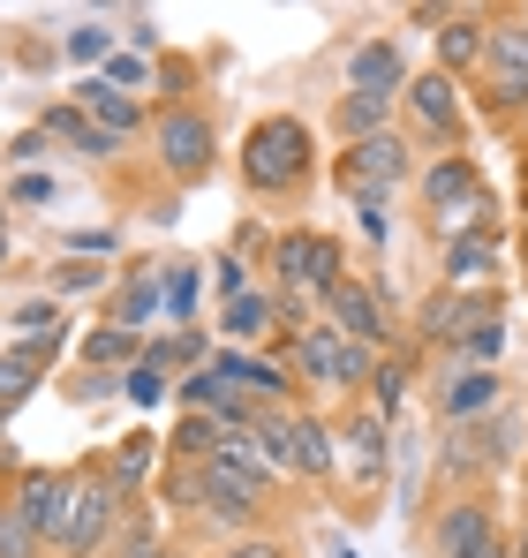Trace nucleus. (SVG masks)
I'll list each match as a JSON object with an SVG mask.
<instances>
[{
	"label": "nucleus",
	"instance_id": "obj_9",
	"mask_svg": "<svg viewBox=\"0 0 528 558\" xmlns=\"http://www.w3.org/2000/svg\"><path fill=\"white\" fill-rule=\"evenodd\" d=\"M400 113L416 121V136H439V144H453V136H460V84H453L445 69H423V76H408Z\"/></svg>",
	"mask_w": 528,
	"mask_h": 558
},
{
	"label": "nucleus",
	"instance_id": "obj_32",
	"mask_svg": "<svg viewBox=\"0 0 528 558\" xmlns=\"http://www.w3.org/2000/svg\"><path fill=\"white\" fill-rule=\"evenodd\" d=\"M0 558H38V529L0 498Z\"/></svg>",
	"mask_w": 528,
	"mask_h": 558
},
{
	"label": "nucleus",
	"instance_id": "obj_22",
	"mask_svg": "<svg viewBox=\"0 0 528 558\" xmlns=\"http://www.w3.org/2000/svg\"><path fill=\"white\" fill-rule=\"evenodd\" d=\"M499 461H506V453L491 446V430H483V438H476V430H453L445 453H439V475L445 483H476V475H491Z\"/></svg>",
	"mask_w": 528,
	"mask_h": 558
},
{
	"label": "nucleus",
	"instance_id": "obj_14",
	"mask_svg": "<svg viewBox=\"0 0 528 558\" xmlns=\"http://www.w3.org/2000/svg\"><path fill=\"white\" fill-rule=\"evenodd\" d=\"M499 355H506V310H499V294H483V310L445 348V371H499Z\"/></svg>",
	"mask_w": 528,
	"mask_h": 558
},
{
	"label": "nucleus",
	"instance_id": "obj_43",
	"mask_svg": "<svg viewBox=\"0 0 528 558\" xmlns=\"http://www.w3.org/2000/svg\"><path fill=\"white\" fill-rule=\"evenodd\" d=\"M227 558H287L279 544H242V551H227Z\"/></svg>",
	"mask_w": 528,
	"mask_h": 558
},
{
	"label": "nucleus",
	"instance_id": "obj_10",
	"mask_svg": "<svg viewBox=\"0 0 528 558\" xmlns=\"http://www.w3.org/2000/svg\"><path fill=\"white\" fill-rule=\"evenodd\" d=\"M121 521V490L106 483V475H76V498H69V558H91L106 544V529Z\"/></svg>",
	"mask_w": 528,
	"mask_h": 558
},
{
	"label": "nucleus",
	"instance_id": "obj_36",
	"mask_svg": "<svg viewBox=\"0 0 528 558\" xmlns=\"http://www.w3.org/2000/svg\"><path fill=\"white\" fill-rule=\"evenodd\" d=\"M408 400V363H377V415H393Z\"/></svg>",
	"mask_w": 528,
	"mask_h": 558
},
{
	"label": "nucleus",
	"instance_id": "obj_12",
	"mask_svg": "<svg viewBox=\"0 0 528 558\" xmlns=\"http://www.w3.org/2000/svg\"><path fill=\"white\" fill-rule=\"evenodd\" d=\"M491 536H499V513H491L483 490H460L439 521H431V551L439 558H468V551H483Z\"/></svg>",
	"mask_w": 528,
	"mask_h": 558
},
{
	"label": "nucleus",
	"instance_id": "obj_24",
	"mask_svg": "<svg viewBox=\"0 0 528 558\" xmlns=\"http://www.w3.org/2000/svg\"><path fill=\"white\" fill-rule=\"evenodd\" d=\"M423 227H431V242H460V234H483V227H499V196H491V182L476 189V196H468V204H453V211H431V219H423Z\"/></svg>",
	"mask_w": 528,
	"mask_h": 558
},
{
	"label": "nucleus",
	"instance_id": "obj_38",
	"mask_svg": "<svg viewBox=\"0 0 528 558\" xmlns=\"http://www.w3.org/2000/svg\"><path fill=\"white\" fill-rule=\"evenodd\" d=\"M113 392H121L113 371H76V385H69V400H113Z\"/></svg>",
	"mask_w": 528,
	"mask_h": 558
},
{
	"label": "nucleus",
	"instance_id": "obj_48",
	"mask_svg": "<svg viewBox=\"0 0 528 558\" xmlns=\"http://www.w3.org/2000/svg\"><path fill=\"white\" fill-rule=\"evenodd\" d=\"M521 250H528V227H521Z\"/></svg>",
	"mask_w": 528,
	"mask_h": 558
},
{
	"label": "nucleus",
	"instance_id": "obj_46",
	"mask_svg": "<svg viewBox=\"0 0 528 558\" xmlns=\"http://www.w3.org/2000/svg\"><path fill=\"white\" fill-rule=\"evenodd\" d=\"M0 265H8V234H0Z\"/></svg>",
	"mask_w": 528,
	"mask_h": 558
},
{
	"label": "nucleus",
	"instance_id": "obj_25",
	"mask_svg": "<svg viewBox=\"0 0 528 558\" xmlns=\"http://www.w3.org/2000/svg\"><path fill=\"white\" fill-rule=\"evenodd\" d=\"M272 332H287L279 325V294H235L227 302V340H242V348H257V340H272Z\"/></svg>",
	"mask_w": 528,
	"mask_h": 558
},
{
	"label": "nucleus",
	"instance_id": "obj_42",
	"mask_svg": "<svg viewBox=\"0 0 528 558\" xmlns=\"http://www.w3.org/2000/svg\"><path fill=\"white\" fill-rule=\"evenodd\" d=\"M8 196H15V204H46V196H53V182H46V174H23Z\"/></svg>",
	"mask_w": 528,
	"mask_h": 558
},
{
	"label": "nucleus",
	"instance_id": "obj_2",
	"mask_svg": "<svg viewBox=\"0 0 528 558\" xmlns=\"http://www.w3.org/2000/svg\"><path fill=\"white\" fill-rule=\"evenodd\" d=\"M272 272H279V294H333L348 265H340V242L333 234H310V227H295V234H279L272 242Z\"/></svg>",
	"mask_w": 528,
	"mask_h": 558
},
{
	"label": "nucleus",
	"instance_id": "obj_19",
	"mask_svg": "<svg viewBox=\"0 0 528 558\" xmlns=\"http://www.w3.org/2000/svg\"><path fill=\"white\" fill-rule=\"evenodd\" d=\"M439 265H445V287L476 294L483 279L499 272V227H483V234H460V242H445V250H439Z\"/></svg>",
	"mask_w": 528,
	"mask_h": 558
},
{
	"label": "nucleus",
	"instance_id": "obj_15",
	"mask_svg": "<svg viewBox=\"0 0 528 558\" xmlns=\"http://www.w3.org/2000/svg\"><path fill=\"white\" fill-rule=\"evenodd\" d=\"M476 189H483V174H476V159H468V151H439V159H431V167L416 174L423 219H431V211H453V204H468Z\"/></svg>",
	"mask_w": 528,
	"mask_h": 558
},
{
	"label": "nucleus",
	"instance_id": "obj_40",
	"mask_svg": "<svg viewBox=\"0 0 528 558\" xmlns=\"http://www.w3.org/2000/svg\"><path fill=\"white\" fill-rule=\"evenodd\" d=\"M8 159H15V167H31V159H46V129H23V136L8 144Z\"/></svg>",
	"mask_w": 528,
	"mask_h": 558
},
{
	"label": "nucleus",
	"instance_id": "obj_23",
	"mask_svg": "<svg viewBox=\"0 0 528 558\" xmlns=\"http://www.w3.org/2000/svg\"><path fill=\"white\" fill-rule=\"evenodd\" d=\"M152 310H167V265H136V272H129V287L113 294V325L136 332Z\"/></svg>",
	"mask_w": 528,
	"mask_h": 558
},
{
	"label": "nucleus",
	"instance_id": "obj_11",
	"mask_svg": "<svg viewBox=\"0 0 528 558\" xmlns=\"http://www.w3.org/2000/svg\"><path fill=\"white\" fill-rule=\"evenodd\" d=\"M325 325H333L340 340H362V348H377V355H385V340H393V325H385V302L370 294V279H340V287L325 294Z\"/></svg>",
	"mask_w": 528,
	"mask_h": 558
},
{
	"label": "nucleus",
	"instance_id": "obj_7",
	"mask_svg": "<svg viewBox=\"0 0 528 558\" xmlns=\"http://www.w3.org/2000/svg\"><path fill=\"white\" fill-rule=\"evenodd\" d=\"M340 182L355 189V196H385V189L416 182V159H408V136H362V144H348V159H340Z\"/></svg>",
	"mask_w": 528,
	"mask_h": 558
},
{
	"label": "nucleus",
	"instance_id": "obj_6",
	"mask_svg": "<svg viewBox=\"0 0 528 558\" xmlns=\"http://www.w3.org/2000/svg\"><path fill=\"white\" fill-rule=\"evenodd\" d=\"M333 468L348 475V490H377L385 483V415L377 408H348L333 423Z\"/></svg>",
	"mask_w": 528,
	"mask_h": 558
},
{
	"label": "nucleus",
	"instance_id": "obj_29",
	"mask_svg": "<svg viewBox=\"0 0 528 558\" xmlns=\"http://www.w3.org/2000/svg\"><path fill=\"white\" fill-rule=\"evenodd\" d=\"M152 453H159L152 438H129V446H113V461H106V483H113V490H136V483L152 475Z\"/></svg>",
	"mask_w": 528,
	"mask_h": 558
},
{
	"label": "nucleus",
	"instance_id": "obj_4",
	"mask_svg": "<svg viewBox=\"0 0 528 558\" xmlns=\"http://www.w3.org/2000/svg\"><path fill=\"white\" fill-rule=\"evenodd\" d=\"M69 498H76V475H61V468H23L15 475V490H8V506L38 529V544H69Z\"/></svg>",
	"mask_w": 528,
	"mask_h": 558
},
{
	"label": "nucleus",
	"instance_id": "obj_1",
	"mask_svg": "<svg viewBox=\"0 0 528 558\" xmlns=\"http://www.w3.org/2000/svg\"><path fill=\"white\" fill-rule=\"evenodd\" d=\"M302 182H310V121H295V113H264V121H250L242 189H250V196H295Z\"/></svg>",
	"mask_w": 528,
	"mask_h": 558
},
{
	"label": "nucleus",
	"instance_id": "obj_26",
	"mask_svg": "<svg viewBox=\"0 0 528 558\" xmlns=\"http://www.w3.org/2000/svg\"><path fill=\"white\" fill-rule=\"evenodd\" d=\"M476 310H483V294H460V287H453V294H439V302H423V310H416V332H423V340H439V348H453V340H460V325H468Z\"/></svg>",
	"mask_w": 528,
	"mask_h": 558
},
{
	"label": "nucleus",
	"instance_id": "obj_30",
	"mask_svg": "<svg viewBox=\"0 0 528 558\" xmlns=\"http://www.w3.org/2000/svg\"><path fill=\"white\" fill-rule=\"evenodd\" d=\"M121 392H129L136 408H159V400L175 392V377L159 371V363H136V371H121Z\"/></svg>",
	"mask_w": 528,
	"mask_h": 558
},
{
	"label": "nucleus",
	"instance_id": "obj_37",
	"mask_svg": "<svg viewBox=\"0 0 528 558\" xmlns=\"http://www.w3.org/2000/svg\"><path fill=\"white\" fill-rule=\"evenodd\" d=\"M31 385H38V371H31L23 355H15V363H0V408H15V400H23Z\"/></svg>",
	"mask_w": 528,
	"mask_h": 558
},
{
	"label": "nucleus",
	"instance_id": "obj_27",
	"mask_svg": "<svg viewBox=\"0 0 528 558\" xmlns=\"http://www.w3.org/2000/svg\"><path fill=\"white\" fill-rule=\"evenodd\" d=\"M393 106L400 98H370V92H348L340 98V136L362 144V136H385V121H393Z\"/></svg>",
	"mask_w": 528,
	"mask_h": 558
},
{
	"label": "nucleus",
	"instance_id": "obj_5",
	"mask_svg": "<svg viewBox=\"0 0 528 558\" xmlns=\"http://www.w3.org/2000/svg\"><path fill=\"white\" fill-rule=\"evenodd\" d=\"M152 144H159V167H167L175 182H204V174H212V151H219L212 121L189 113V106H167V113L152 121Z\"/></svg>",
	"mask_w": 528,
	"mask_h": 558
},
{
	"label": "nucleus",
	"instance_id": "obj_21",
	"mask_svg": "<svg viewBox=\"0 0 528 558\" xmlns=\"http://www.w3.org/2000/svg\"><path fill=\"white\" fill-rule=\"evenodd\" d=\"M76 355H84V371H113V377H121V371H136V363H144V340H136L129 325H91Z\"/></svg>",
	"mask_w": 528,
	"mask_h": 558
},
{
	"label": "nucleus",
	"instance_id": "obj_31",
	"mask_svg": "<svg viewBox=\"0 0 528 558\" xmlns=\"http://www.w3.org/2000/svg\"><path fill=\"white\" fill-rule=\"evenodd\" d=\"M106 84L136 98V92H152V84H159V69H152L144 53H113V61H106Z\"/></svg>",
	"mask_w": 528,
	"mask_h": 558
},
{
	"label": "nucleus",
	"instance_id": "obj_17",
	"mask_svg": "<svg viewBox=\"0 0 528 558\" xmlns=\"http://www.w3.org/2000/svg\"><path fill=\"white\" fill-rule=\"evenodd\" d=\"M483 53H491V23L468 15V8H453L439 23V69L445 76H468V69H483Z\"/></svg>",
	"mask_w": 528,
	"mask_h": 558
},
{
	"label": "nucleus",
	"instance_id": "obj_41",
	"mask_svg": "<svg viewBox=\"0 0 528 558\" xmlns=\"http://www.w3.org/2000/svg\"><path fill=\"white\" fill-rule=\"evenodd\" d=\"M212 272H219V294H227V302H235V294H250V287H242V257H219V265H212Z\"/></svg>",
	"mask_w": 528,
	"mask_h": 558
},
{
	"label": "nucleus",
	"instance_id": "obj_28",
	"mask_svg": "<svg viewBox=\"0 0 528 558\" xmlns=\"http://www.w3.org/2000/svg\"><path fill=\"white\" fill-rule=\"evenodd\" d=\"M144 363L181 371V363H212V348H204V332H167V340H144Z\"/></svg>",
	"mask_w": 528,
	"mask_h": 558
},
{
	"label": "nucleus",
	"instance_id": "obj_44",
	"mask_svg": "<svg viewBox=\"0 0 528 558\" xmlns=\"http://www.w3.org/2000/svg\"><path fill=\"white\" fill-rule=\"evenodd\" d=\"M468 558H514V544H499V536H491L483 551H468Z\"/></svg>",
	"mask_w": 528,
	"mask_h": 558
},
{
	"label": "nucleus",
	"instance_id": "obj_20",
	"mask_svg": "<svg viewBox=\"0 0 528 558\" xmlns=\"http://www.w3.org/2000/svg\"><path fill=\"white\" fill-rule=\"evenodd\" d=\"M69 98L84 106V113L98 121V129H106V136H136V129H144V106H136L129 92H113L106 76H84V84H76Z\"/></svg>",
	"mask_w": 528,
	"mask_h": 558
},
{
	"label": "nucleus",
	"instance_id": "obj_34",
	"mask_svg": "<svg viewBox=\"0 0 528 558\" xmlns=\"http://www.w3.org/2000/svg\"><path fill=\"white\" fill-rule=\"evenodd\" d=\"M91 287H106V265H91V257H61L53 265V294H91Z\"/></svg>",
	"mask_w": 528,
	"mask_h": 558
},
{
	"label": "nucleus",
	"instance_id": "obj_35",
	"mask_svg": "<svg viewBox=\"0 0 528 558\" xmlns=\"http://www.w3.org/2000/svg\"><path fill=\"white\" fill-rule=\"evenodd\" d=\"M69 53H76V61H113V31H106V23L69 31Z\"/></svg>",
	"mask_w": 528,
	"mask_h": 558
},
{
	"label": "nucleus",
	"instance_id": "obj_39",
	"mask_svg": "<svg viewBox=\"0 0 528 558\" xmlns=\"http://www.w3.org/2000/svg\"><path fill=\"white\" fill-rule=\"evenodd\" d=\"M355 227H362L370 242H385V196H355Z\"/></svg>",
	"mask_w": 528,
	"mask_h": 558
},
{
	"label": "nucleus",
	"instance_id": "obj_16",
	"mask_svg": "<svg viewBox=\"0 0 528 558\" xmlns=\"http://www.w3.org/2000/svg\"><path fill=\"white\" fill-rule=\"evenodd\" d=\"M348 92H370V98L408 92V69H400V46H393V38H362L348 53Z\"/></svg>",
	"mask_w": 528,
	"mask_h": 558
},
{
	"label": "nucleus",
	"instance_id": "obj_18",
	"mask_svg": "<svg viewBox=\"0 0 528 558\" xmlns=\"http://www.w3.org/2000/svg\"><path fill=\"white\" fill-rule=\"evenodd\" d=\"M38 129H46V144H69V151H84V159H113V151H121V136H106L76 98L46 106V121H38Z\"/></svg>",
	"mask_w": 528,
	"mask_h": 558
},
{
	"label": "nucleus",
	"instance_id": "obj_33",
	"mask_svg": "<svg viewBox=\"0 0 528 558\" xmlns=\"http://www.w3.org/2000/svg\"><path fill=\"white\" fill-rule=\"evenodd\" d=\"M196 272L204 265H167V317H181V325L196 317Z\"/></svg>",
	"mask_w": 528,
	"mask_h": 558
},
{
	"label": "nucleus",
	"instance_id": "obj_45",
	"mask_svg": "<svg viewBox=\"0 0 528 558\" xmlns=\"http://www.w3.org/2000/svg\"><path fill=\"white\" fill-rule=\"evenodd\" d=\"M514 558H528V529H521V536H514Z\"/></svg>",
	"mask_w": 528,
	"mask_h": 558
},
{
	"label": "nucleus",
	"instance_id": "obj_8",
	"mask_svg": "<svg viewBox=\"0 0 528 558\" xmlns=\"http://www.w3.org/2000/svg\"><path fill=\"white\" fill-rule=\"evenodd\" d=\"M499 408H506V377H499V371H453L439 385V423H445V430L499 423Z\"/></svg>",
	"mask_w": 528,
	"mask_h": 558
},
{
	"label": "nucleus",
	"instance_id": "obj_3",
	"mask_svg": "<svg viewBox=\"0 0 528 558\" xmlns=\"http://www.w3.org/2000/svg\"><path fill=\"white\" fill-rule=\"evenodd\" d=\"M483 98H491L499 113H521V106H528V23H521V15H491Z\"/></svg>",
	"mask_w": 528,
	"mask_h": 558
},
{
	"label": "nucleus",
	"instance_id": "obj_47",
	"mask_svg": "<svg viewBox=\"0 0 528 558\" xmlns=\"http://www.w3.org/2000/svg\"><path fill=\"white\" fill-rule=\"evenodd\" d=\"M0 219H8V196H0Z\"/></svg>",
	"mask_w": 528,
	"mask_h": 558
},
{
	"label": "nucleus",
	"instance_id": "obj_13",
	"mask_svg": "<svg viewBox=\"0 0 528 558\" xmlns=\"http://www.w3.org/2000/svg\"><path fill=\"white\" fill-rule=\"evenodd\" d=\"M287 340V371L310 377V385H325V392H340V371H348V340L333 332V325H302V332H279Z\"/></svg>",
	"mask_w": 528,
	"mask_h": 558
}]
</instances>
